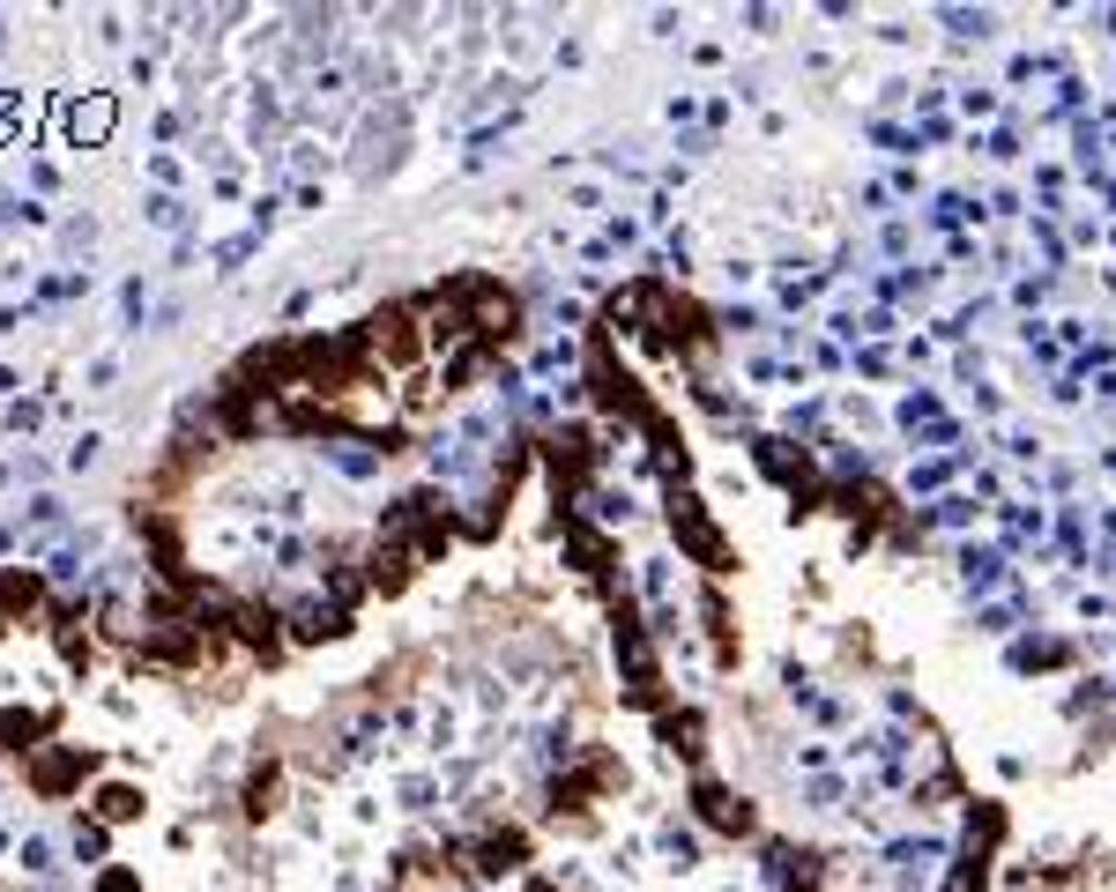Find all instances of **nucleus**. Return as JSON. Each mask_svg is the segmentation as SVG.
Wrapping results in <instances>:
<instances>
[{"label": "nucleus", "instance_id": "nucleus-2", "mask_svg": "<svg viewBox=\"0 0 1116 892\" xmlns=\"http://www.w3.org/2000/svg\"><path fill=\"white\" fill-rule=\"evenodd\" d=\"M104 126H112V104H74V112H68V134H74V142H104Z\"/></svg>", "mask_w": 1116, "mask_h": 892}, {"label": "nucleus", "instance_id": "nucleus-8", "mask_svg": "<svg viewBox=\"0 0 1116 892\" xmlns=\"http://www.w3.org/2000/svg\"><path fill=\"white\" fill-rule=\"evenodd\" d=\"M98 892H134V878H127V870H112V878H104Z\"/></svg>", "mask_w": 1116, "mask_h": 892}, {"label": "nucleus", "instance_id": "nucleus-5", "mask_svg": "<svg viewBox=\"0 0 1116 892\" xmlns=\"http://www.w3.org/2000/svg\"><path fill=\"white\" fill-rule=\"evenodd\" d=\"M74 767H82V759H38V789H68V781H74Z\"/></svg>", "mask_w": 1116, "mask_h": 892}, {"label": "nucleus", "instance_id": "nucleus-3", "mask_svg": "<svg viewBox=\"0 0 1116 892\" xmlns=\"http://www.w3.org/2000/svg\"><path fill=\"white\" fill-rule=\"evenodd\" d=\"M291 625H298V640H328V632H343V610H328V602H305Z\"/></svg>", "mask_w": 1116, "mask_h": 892}, {"label": "nucleus", "instance_id": "nucleus-1", "mask_svg": "<svg viewBox=\"0 0 1116 892\" xmlns=\"http://www.w3.org/2000/svg\"><path fill=\"white\" fill-rule=\"evenodd\" d=\"M372 349H388V365H410V357H418V327H410V313H402V305H388V313H380V321H372Z\"/></svg>", "mask_w": 1116, "mask_h": 892}, {"label": "nucleus", "instance_id": "nucleus-6", "mask_svg": "<svg viewBox=\"0 0 1116 892\" xmlns=\"http://www.w3.org/2000/svg\"><path fill=\"white\" fill-rule=\"evenodd\" d=\"M98 811L112 818V825H120V818H134V811H142V795H134V789H104V795H98Z\"/></svg>", "mask_w": 1116, "mask_h": 892}, {"label": "nucleus", "instance_id": "nucleus-7", "mask_svg": "<svg viewBox=\"0 0 1116 892\" xmlns=\"http://www.w3.org/2000/svg\"><path fill=\"white\" fill-rule=\"evenodd\" d=\"M700 803H707V818H715V825H744V803H730L722 789H700Z\"/></svg>", "mask_w": 1116, "mask_h": 892}, {"label": "nucleus", "instance_id": "nucleus-4", "mask_svg": "<svg viewBox=\"0 0 1116 892\" xmlns=\"http://www.w3.org/2000/svg\"><path fill=\"white\" fill-rule=\"evenodd\" d=\"M239 632H247V640L261 647V655L275 647V618H269V610H239Z\"/></svg>", "mask_w": 1116, "mask_h": 892}]
</instances>
